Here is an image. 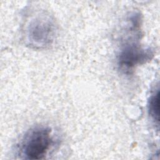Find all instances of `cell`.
<instances>
[{
	"label": "cell",
	"instance_id": "obj_1",
	"mask_svg": "<svg viewBox=\"0 0 160 160\" xmlns=\"http://www.w3.org/2000/svg\"><path fill=\"white\" fill-rule=\"evenodd\" d=\"M53 143L51 129L43 125L36 126L23 136L19 144V151L27 159H44Z\"/></svg>",
	"mask_w": 160,
	"mask_h": 160
},
{
	"label": "cell",
	"instance_id": "obj_4",
	"mask_svg": "<svg viewBox=\"0 0 160 160\" xmlns=\"http://www.w3.org/2000/svg\"><path fill=\"white\" fill-rule=\"evenodd\" d=\"M148 108L149 114L158 126L159 124V91L152 93L149 100L148 104Z\"/></svg>",
	"mask_w": 160,
	"mask_h": 160
},
{
	"label": "cell",
	"instance_id": "obj_3",
	"mask_svg": "<svg viewBox=\"0 0 160 160\" xmlns=\"http://www.w3.org/2000/svg\"><path fill=\"white\" fill-rule=\"evenodd\" d=\"M55 34L54 21L48 16H39L32 19L27 29L28 41L36 48L49 45L52 42Z\"/></svg>",
	"mask_w": 160,
	"mask_h": 160
},
{
	"label": "cell",
	"instance_id": "obj_2",
	"mask_svg": "<svg viewBox=\"0 0 160 160\" xmlns=\"http://www.w3.org/2000/svg\"><path fill=\"white\" fill-rule=\"evenodd\" d=\"M153 56L150 48H144L139 42L130 41L121 47L117 58L118 66L122 72L129 74L136 66L150 61Z\"/></svg>",
	"mask_w": 160,
	"mask_h": 160
}]
</instances>
